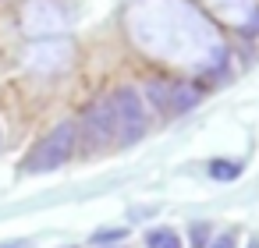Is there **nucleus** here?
<instances>
[{
	"label": "nucleus",
	"instance_id": "nucleus-1",
	"mask_svg": "<svg viewBox=\"0 0 259 248\" xmlns=\"http://www.w3.org/2000/svg\"><path fill=\"white\" fill-rule=\"evenodd\" d=\"M75 142H78V131H75V124L71 121H61L47 138H39V145L25 156V170L29 174H47V170H57V167H64V160L75 153Z\"/></svg>",
	"mask_w": 259,
	"mask_h": 248
},
{
	"label": "nucleus",
	"instance_id": "nucleus-2",
	"mask_svg": "<svg viewBox=\"0 0 259 248\" xmlns=\"http://www.w3.org/2000/svg\"><path fill=\"white\" fill-rule=\"evenodd\" d=\"M110 110H114V124H117V142L135 145L146 135V103L132 85H121L110 92Z\"/></svg>",
	"mask_w": 259,
	"mask_h": 248
},
{
	"label": "nucleus",
	"instance_id": "nucleus-3",
	"mask_svg": "<svg viewBox=\"0 0 259 248\" xmlns=\"http://www.w3.org/2000/svg\"><path fill=\"white\" fill-rule=\"evenodd\" d=\"M82 138H85V149L89 153H100L110 142H117V124H114V110H110L107 100L103 103H93L82 114Z\"/></svg>",
	"mask_w": 259,
	"mask_h": 248
},
{
	"label": "nucleus",
	"instance_id": "nucleus-4",
	"mask_svg": "<svg viewBox=\"0 0 259 248\" xmlns=\"http://www.w3.org/2000/svg\"><path fill=\"white\" fill-rule=\"evenodd\" d=\"M199 107V89L188 82H170V100H167V114H188Z\"/></svg>",
	"mask_w": 259,
	"mask_h": 248
},
{
	"label": "nucleus",
	"instance_id": "nucleus-5",
	"mask_svg": "<svg viewBox=\"0 0 259 248\" xmlns=\"http://www.w3.org/2000/svg\"><path fill=\"white\" fill-rule=\"evenodd\" d=\"M167 100H170V82L153 78V82L146 85V103H149V110H167Z\"/></svg>",
	"mask_w": 259,
	"mask_h": 248
},
{
	"label": "nucleus",
	"instance_id": "nucleus-6",
	"mask_svg": "<svg viewBox=\"0 0 259 248\" xmlns=\"http://www.w3.org/2000/svg\"><path fill=\"white\" fill-rule=\"evenodd\" d=\"M206 174L213 181H234L241 174V163H234V160H209L206 163Z\"/></svg>",
	"mask_w": 259,
	"mask_h": 248
},
{
	"label": "nucleus",
	"instance_id": "nucleus-7",
	"mask_svg": "<svg viewBox=\"0 0 259 248\" xmlns=\"http://www.w3.org/2000/svg\"><path fill=\"white\" fill-rule=\"evenodd\" d=\"M146 248H181V237L167 227H156V230L146 234Z\"/></svg>",
	"mask_w": 259,
	"mask_h": 248
},
{
	"label": "nucleus",
	"instance_id": "nucleus-8",
	"mask_svg": "<svg viewBox=\"0 0 259 248\" xmlns=\"http://www.w3.org/2000/svg\"><path fill=\"white\" fill-rule=\"evenodd\" d=\"M124 237H128V227H110V230H96L93 244H114V241H124Z\"/></svg>",
	"mask_w": 259,
	"mask_h": 248
},
{
	"label": "nucleus",
	"instance_id": "nucleus-9",
	"mask_svg": "<svg viewBox=\"0 0 259 248\" xmlns=\"http://www.w3.org/2000/svg\"><path fill=\"white\" fill-rule=\"evenodd\" d=\"M209 244V223H192V248H206Z\"/></svg>",
	"mask_w": 259,
	"mask_h": 248
},
{
	"label": "nucleus",
	"instance_id": "nucleus-10",
	"mask_svg": "<svg viewBox=\"0 0 259 248\" xmlns=\"http://www.w3.org/2000/svg\"><path fill=\"white\" fill-rule=\"evenodd\" d=\"M206 248H234V234H220V237H213Z\"/></svg>",
	"mask_w": 259,
	"mask_h": 248
},
{
	"label": "nucleus",
	"instance_id": "nucleus-11",
	"mask_svg": "<svg viewBox=\"0 0 259 248\" xmlns=\"http://www.w3.org/2000/svg\"><path fill=\"white\" fill-rule=\"evenodd\" d=\"M245 32H248V36H259V11H252V18H248Z\"/></svg>",
	"mask_w": 259,
	"mask_h": 248
},
{
	"label": "nucleus",
	"instance_id": "nucleus-12",
	"mask_svg": "<svg viewBox=\"0 0 259 248\" xmlns=\"http://www.w3.org/2000/svg\"><path fill=\"white\" fill-rule=\"evenodd\" d=\"M0 248H25V241H8V244H0Z\"/></svg>",
	"mask_w": 259,
	"mask_h": 248
},
{
	"label": "nucleus",
	"instance_id": "nucleus-13",
	"mask_svg": "<svg viewBox=\"0 0 259 248\" xmlns=\"http://www.w3.org/2000/svg\"><path fill=\"white\" fill-rule=\"evenodd\" d=\"M248 248H259V241H248Z\"/></svg>",
	"mask_w": 259,
	"mask_h": 248
}]
</instances>
